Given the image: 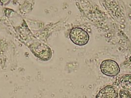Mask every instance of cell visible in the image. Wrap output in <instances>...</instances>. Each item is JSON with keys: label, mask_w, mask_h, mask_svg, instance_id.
<instances>
[{"label": "cell", "mask_w": 131, "mask_h": 98, "mask_svg": "<svg viewBox=\"0 0 131 98\" xmlns=\"http://www.w3.org/2000/svg\"><path fill=\"white\" fill-rule=\"evenodd\" d=\"M70 38L72 42L78 46L87 45L90 39V36L86 31L80 28H74L70 33Z\"/></svg>", "instance_id": "obj_1"}, {"label": "cell", "mask_w": 131, "mask_h": 98, "mask_svg": "<svg viewBox=\"0 0 131 98\" xmlns=\"http://www.w3.org/2000/svg\"><path fill=\"white\" fill-rule=\"evenodd\" d=\"M100 70L105 75L109 77H114L120 72V68L118 63L112 60H105L100 65Z\"/></svg>", "instance_id": "obj_2"}, {"label": "cell", "mask_w": 131, "mask_h": 98, "mask_svg": "<svg viewBox=\"0 0 131 98\" xmlns=\"http://www.w3.org/2000/svg\"><path fill=\"white\" fill-rule=\"evenodd\" d=\"M117 89L114 86L107 85L102 88L96 96V98H118Z\"/></svg>", "instance_id": "obj_3"}, {"label": "cell", "mask_w": 131, "mask_h": 98, "mask_svg": "<svg viewBox=\"0 0 131 98\" xmlns=\"http://www.w3.org/2000/svg\"><path fill=\"white\" fill-rule=\"evenodd\" d=\"M121 86L125 89L131 90V74H125L120 79Z\"/></svg>", "instance_id": "obj_4"}, {"label": "cell", "mask_w": 131, "mask_h": 98, "mask_svg": "<svg viewBox=\"0 0 131 98\" xmlns=\"http://www.w3.org/2000/svg\"><path fill=\"white\" fill-rule=\"evenodd\" d=\"M119 97L120 98H131V93L129 90L123 88L120 91Z\"/></svg>", "instance_id": "obj_5"}]
</instances>
